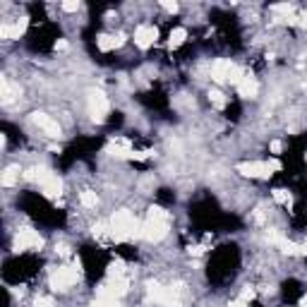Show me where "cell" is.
Instances as JSON below:
<instances>
[{
	"label": "cell",
	"mask_w": 307,
	"mask_h": 307,
	"mask_svg": "<svg viewBox=\"0 0 307 307\" xmlns=\"http://www.w3.org/2000/svg\"><path fill=\"white\" fill-rule=\"evenodd\" d=\"M110 226V238L115 242H125L132 238H142V223L132 216L128 209H120L115 211L108 221Z\"/></svg>",
	"instance_id": "1"
},
{
	"label": "cell",
	"mask_w": 307,
	"mask_h": 307,
	"mask_svg": "<svg viewBox=\"0 0 307 307\" xmlns=\"http://www.w3.org/2000/svg\"><path fill=\"white\" fill-rule=\"evenodd\" d=\"M168 235V211L161 206H149L147 221L142 223V238L149 242H161Z\"/></svg>",
	"instance_id": "2"
},
{
	"label": "cell",
	"mask_w": 307,
	"mask_h": 307,
	"mask_svg": "<svg viewBox=\"0 0 307 307\" xmlns=\"http://www.w3.org/2000/svg\"><path fill=\"white\" fill-rule=\"evenodd\" d=\"M79 276H82V264L75 259L72 266H58V269H53L51 276H48V283H51L53 290H67V288H72L79 281Z\"/></svg>",
	"instance_id": "3"
},
{
	"label": "cell",
	"mask_w": 307,
	"mask_h": 307,
	"mask_svg": "<svg viewBox=\"0 0 307 307\" xmlns=\"http://www.w3.org/2000/svg\"><path fill=\"white\" fill-rule=\"evenodd\" d=\"M147 293H149V298L154 303H158L163 307H182L180 295H178V290L173 285H161L158 281H149L147 283Z\"/></svg>",
	"instance_id": "4"
},
{
	"label": "cell",
	"mask_w": 307,
	"mask_h": 307,
	"mask_svg": "<svg viewBox=\"0 0 307 307\" xmlns=\"http://www.w3.org/2000/svg\"><path fill=\"white\" fill-rule=\"evenodd\" d=\"M87 106H89V115H91L94 123H103L110 110V103H108V99H106V94H103V91H96V89L89 91Z\"/></svg>",
	"instance_id": "5"
},
{
	"label": "cell",
	"mask_w": 307,
	"mask_h": 307,
	"mask_svg": "<svg viewBox=\"0 0 307 307\" xmlns=\"http://www.w3.org/2000/svg\"><path fill=\"white\" fill-rule=\"evenodd\" d=\"M41 247H44V238H41L34 228H20V233L15 235V250H17V252L41 250Z\"/></svg>",
	"instance_id": "6"
},
{
	"label": "cell",
	"mask_w": 307,
	"mask_h": 307,
	"mask_svg": "<svg viewBox=\"0 0 307 307\" xmlns=\"http://www.w3.org/2000/svg\"><path fill=\"white\" fill-rule=\"evenodd\" d=\"M238 173L245 178L266 180L271 176V168H269V163H262V161H242V163H238Z\"/></svg>",
	"instance_id": "7"
},
{
	"label": "cell",
	"mask_w": 307,
	"mask_h": 307,
	"mask_svg": "<svg viewBox=\"0 0 307 307\" xmlns=\"http://www.w3.org/2000/svg\"><path fill=\"white\" fill-rule=\"evenodd\" d=\"M156 39H158V31H156V26H152V24H142V26H137V31H134V44L139 46L142 51H147Z\"/></svg>",
	"instance_id": "8"
},
{
	"label": "cell",
	"mask_w": 307,
	"mask_h": 307,
	"mask_svg": "<svg viewBox=\"0 0 307 307\" xmlns=\"http://www.w3.org/2000/svg\"><path fill=\"white\" fill-rule=\"evenodd\" d=\"M31 120H34V123H36V125H39L46 134H51V137H58V134H60V125H58L51 115H46V113H34V115H31Z\"/></svg>",
	"instance_id": "9"
},
{
	"label": "cell",
	"mask_w": 307,
	"mask_h": 307,
	"mask_svg": "<svg viewBox=\"0 0 307 307\" xmlns=\"http://www.w3.org/2000/svg\"><path fill=\"white\" fill-rule=\"evenodd\" d=\"M41 190H44L46 197H60V192H63V180L55 176V173H48L44 178V182H41Z\"/></svg>",
	"instance_id": "10"
},
{
	"label": "cell",
	"mask_w": 307,
	"mask_h": 307,
	"mask_svg": "<svg viewBox=\"0 0 307 307\" xmlns=\"http://www.w3.org/2000/svg\"><path fill=\"white\" fill-rule=\"evenodd\" d=\"M128 41V36L125 34H118V36H110V34H101L99 39H96V46H99V51H103V53H108L113 48H120V46Z\"/></svg>",
	"instance_id": "11"
},
{
	"label": "cell",
	"mask_w": 307,
	"mask_h": 307,
	"mask_svg": "<svg viewBox=\"0 0 307 307\" xmlns=\"http://www.w3.org/2000/svg\"><path fill=\"white\" fill-rule=\"evenodd\" d=\"M24 31H26V17H22L17 24H2L0 26V39H5V41H12V39H20Z\"/></svg>",
	"instance_id": "12"
},
{
	"label": "cell",
	"mask_w": 307,
	"mask_h": 307,
	"mask_svg": "<svg viewBox=\"0 0 307 307\" xmlns=\"http://www.w3.org/2000/svg\"><path fill=\"white\" fill-rule=\"evenodd\" d=\"M238 94H240L242 99H255L259 94V82L252 75H245L240 79V84H238Z\"/></svg>",
	"instance_id": "13"
},
{
	"label": "cell",
	"mask_w": 307,
	"mask_h": 307,
	"mask_svg": "<svg viewBox=\"0 0 307 307\" xmlns=\"http://www.w3.org/2000/svg\"><path fill=\"white\" fill-rule=\"evenodd\" d=\"M235 63H230V60H216L214 67H211V77L216 79V82H228V75H230V70H233Z\"/></svg>",
	"instance_id": "14"
},
{
	"label": "cell",
	"mask_w": 307,
	"mask_h": 307,
	"mask_svg": "<svg viewBox=\"0 0 307 307\" xmlns=\"http://www.w3.org/2000/svg\"><path fill=\"white\" fill-rule=\"evenodd\" d=\"M17 180H20V166H15V163H12V166H7V168L2 171V178H0V182H2L5 187H12V185H15Z\"/></svg>",
	"instance_id": "15"
},
{
	"label": "cell",
	"mask_w": 307,
	"mask_h": 307,
	"mask_svg": "<svg viewBox=\"0 0 307 307\" xmlns=\"http://www.w3.org/2000/svg\"><path fill=\"white\" fill-rule=\"evenodd\" d=\"M185 39H187V29L185 26H178L171 31V39H168V48H178V46L185 44Z\"/></svg>",
	"instance_id": "16"
},
{
	"label": "cell",
	"mask_w": 307,
	"mask_h": 307,
	"mask_svg": "<svg viewBox=\"0 0 307 307\" xmlns=\"http://www.w3.org/2000/svg\"><path fill=\"white\" fill-rule=\"evenodd\" d=\"M0 96H2V103H12V99L17 96V89L10 87L7 79H0Z\"/></svg>",
	"instance_id": "17"
},
{
	"label": "cell",
	"mask_w": 307,
	"mask_h": 307,
	"mask_svg": "<svg viewBox=\"0 0 307 307\" xmlns=\"http://www.w3.org/2000/svg\"><path fill=\"white\" fill-rule=\"evenodd\" d=\"M91 307H123L118 298L113 295H96V300L91 303Z\"/></svg>",
	"instance_id": "18"
},
{
	"label": "cell",
	"mask_w": 307,
	"mask_h": 307,
	"mask_svg": "<svg viewBox=\"0 0 307 307\" xmlns=\"http://www.w3.org/2000/svg\"><path fill=\"white\" fill-rule=\"evenodd\" d=\"M125 274V262L123 259H113L108 264V276H123Z\"/></svg>",
	"instance_id": "19"
},
{
	"label": "cell",
	"mask_w": 307,
	"mask_h": 307,
	"mask_svg": "<svg viewBox=\"0 0 307 307\" xmlns=\"http://www.w3.org/2000/svg\"><path fill=\"white\" fill-rule=\"evenodd\" d=\"M209 101H211L216 108H226V96L221 94L219 89H211V91H209Z\"/></svg>",
	"instance_id": "20"
},
{
	"label": "cell",
	"mask_w": 307,
	"mask_h": 307,
	"mask_svg": "<svg viewBox=\"0 0 307 307\" xmlns=\"http://www.w3.org/2000/svg\"><path fill=\"white\" fill-rule=\"evenodd\" d=\"M82 206H87V209H91V206H96L99 204V197H96V192H82Z\"/></svg>",
	"instance_id": "21"
},
{
	"label": "cell",
	"mask_w": 307,
	"mask_h": 307,
	"mask_svg": "<svg viewBox=\"0 0 307 307\" xmlns=\"http://www.w3.org/2000/svg\"><path fill=\"white\" fill-rule=\"evenodd\" d=\"M274 199H276L279 204H285V206H290V204H293L290 192H285V190H274Z\"/></svg>",
	"instance_id": "22"
},
{
	"label": "cell",
	"mask_w": 307,
	"mask_h": 307,
	"mask_svg": "<svg viewBox=\"0 0 307 307\" xmlns=\"http://www.w3.org/2000/svg\"><path fill=\"white\" fill-rule=\"evenodd\" d=\"M91 233H94V238H108V235H110V226H108V223H96Z\"/></svg>",
	"instance_id": "23"
},
{
	"label": "cell",
	"mask_w": 307,
	"mask_h": 307,
	"mask_svg": "<svg viewBox=\"0 0 307 307\" xmlns=\"http://www.w3.org/2000/svg\"><path fill=\"white\" fill-rule=\"evenodd\" d=\"M255 295H257V293H255V288H252V285H245V288L240 290V298H238V300H242V303H250V300H255Z\"/></svg>",
	"instance_id": "24"
},
{
	"label": "cell",
	"mask_w": 307,
	"mask_h": 307,
	"mask_svg": "<svg viewBox=\"0 0 307 307\" xmlns=\"http://www.w3.org/2000/svg\"><path fill=\"white\" fill-rule=\"evenodd\" d=\"M266 240L271 242V245H281V242H283V235H281L279 230H274V228H269V230H266Z\"/></svg>",
	"instance_id": "25"
},
{
	"label": "cell",
	"mask_w": 307,
	"mask_h": 307,
	"mask_svg": "<svg viewBox=\"0 0 307 307\" xmlns=\"http://www.w3.org/2000/svg\"><path fill=\"white\" fill-rule=\"evenodd\" d=\"M274 12H279V15H283V22L293 15V5H274Z\"/></svg>",
	"instance_id": "26"
},
{
	"label": "cell",
	"mask_w": 307,
	"mask_h": 307,
	"mask_svg": "<svg viewBox=\"0 0 307 307\" xmlns=\"http://www.w3.org/2000/svg\"><path fill=\"white\" fill-rule=\"evenodd\" d=\"M161 7H163L166 12H171V15H176V12H178V2H176V0H173V2H171V0H163V2H161Z\"/></svg>",
	"instance_id": "27"
},
{
	"label": "cell",
	"mask_w": 307,
	"mask_h": 307,
	"mask_svg": "<svg viewBox=\"0 0 307 307\" xmlns=\"http://www.w3.org/2000/svg\"><path fill=\"white\" fill-rule=\"evenodd\" d=\"M63 10H65V12H77V10H79V2H77V0H67V2H63Z\"/></svg>",
	"instance_id": "28"
},
{
	"label": "cell",
	"mask_w": 307,
	"mask_h": 307,
	"mask_svg": "<svg viewBox=\"0 0 307 307\" xmlns=\"http://www.w3.org/2000/svg\"><path fill=\"white\" fill-rule=\"evenodd\" d=\"M204 250H206L204 245H190V247H187V252H190L192 257H199V255H204Z\"/></svg>",
	"instance_id": "29"
},
{
	"label": "cell",
	"mask_w": 307,
	"mask_h": 307,
	"mask_svg": "<svg viewBox=\"0 0 307 307\" xmlns=\"http://www.w3.org/2000/svg\"><path fill=\"white\" fill-rule=\"evenodd\" d=\"M34 307H55V305H53L51 298H36V300H34Z\"/></svg>",
	"instance_id": "30"
},
{
	"label": "cell",
	"mask_w": 307,
	"mask_h": 307,
	"mask_svg": "<svg viewBox=\"0 0 307 307\" xmlns=\"http://www.w3.org/2000/svg\"><path fill=\"white\" fill-rule=\"evenodd\" d=\"M281 152H283V142L274 139V142H271V154H281Z\"/></svg>",
	"instance_id": "31"
},
{
	"label": "cell",
	"mask_w": 307,
	"mask_h": 307,
	"mask_svg": "<svg viewBox=\"0 0 307 307\" xmlns=\"http://www.w3.org/2000/svg\"><path fill=\"white\" fill-rule=\"evenodd\" d=\"M269 168H271V171H281L283 166H281V161H276V158H271V161H269Z\"/></svg>",
	"instance_id": "32"
},
{
	"label": "cell",
	"mask_w": 307,
	"mask_h": 307,
	"mask_svg": "<svg viewBox=\"0 0 307 307\" xmlns=\"http://www.w3.org/2000/svg\"><path fill=\"white\" fill-rule=\"evenodd\" d=\"M55 51H67V41H58V44H55Z\"/></svg>",
	"instance_id": "33"
},
{
	"label": "cell",
	"mask_w": 307,
	"mask_h": 307,
	"mask_svg": "<svg viewBox=\"0 0 307 307\" xmlns=\"http://www.w3.org/2000/svg\"><path fill=\"white\" fill-rule=\"evenodd\" d=\"M228 307H247V303H242V300H233Z\"/></svg>",
	"instance_id": "34"
},
{
	"label": "cell",
	"mask_w": 307,
	"mask_h": 307,
	"mask_svg": "<svg viewBox=\"0 0 307 307\" xmlns=\"http://www.w3.org/2000/svg\"><path fill=\"white\" fill-rule=\"evenodd\" d=\"M300 26H305V29H307V12L300 15Z\"/></svg>",
	"instance_id": "35"
},
{
	"label": "cell",
	"mask_w": 307,
	"mask_h": 307,
	"mask_svg": "<svg viewBox=\"0 0 307 307\" xmlns=\"http://www.w3.org/2000/svg\"><path fill=\"white\" fill-rule=\"evenodd\" d=\"M300 307H307V293L303 295V300H300Z\"/></svg>",
	"instance_id": "36"
}]
</instances>
